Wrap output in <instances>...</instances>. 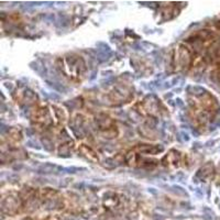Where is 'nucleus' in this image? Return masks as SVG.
Segmentation results:
<instances>
[{
	"mask_svg": "<svg viewBox=\"0 0 220 220\" xmlns=\"http://www.w3.org/2000/svg\"><path fill=\"white\" fill-rule=\"evenodd\" d=\"M63 168L62 166H58V165L52 164V163H45L43 164L41 167L37 170V173L41 174H57L58 172H62L63 173Z\"/></svg>",
	"mask_w": 220,
	"mask_h": 220,
	"instance_id": "1",
	"label": "nucleus"
},
{
	"mask_svg": "<svg viewBox=\"0 0 220 220\" xmlns=\"http://www.w3.org/2000/svg\"><path fill=\"white\" fill-rule=\"evenodd\" d=\"M186 89L187 92L195 95V96H202V95L206 94V89L200 86H187Z\"/></svg>",
	"mask_w": 220,
	"mask_h": 220,
	"instance_id": "2",
	"label": "nucleus"
},
{
	"mask_svg": "<svg viewBox=\"0 0 220 220\" xmlns=\"http://www.w3.org/2000/svg\"><path fill=\"white\" fill-rule=\"evenodd\" d=\"M46 84L49 87H51V88H53L54 90H57V92H64V94H65V92H67V89L62 84H58V83H55V81H46Z\"/></svg>",
	"mask_w": 220,
	"mask_h": 220,
	"instance_id": "3",
	"label": "nucleus"
},
{
	"mask_svg": "<svg viewBox=\"0 0 220 220\" xmlns=\"http://www.w3.org/2000/svg\"><path fill=\"white\" fill-rule=\"evenodd\" d=\"M171 191H173L174 194L176 195H181V196H185V197H188V193H187L183 187L178 186V185H173V186L171 187Z\"/></svg>",
	"mask_w": 220,
	"mask_h": 220,
	"instance_id": "4",
	"label": "nucleus"
},
{
	"mask_svg": "<svg viewBox=\"0 0 220 220\" xmlns=\"http://www.w3.org/2000/svg\"><path fill=\"white\" fill-rule=\"evenodd\" d=\"M79 171H87V168L85 167H75V166H71V167H64L63 173L66 174H76Z\"/></svg>",
	"mask_w": 220,
	"mask_h": 220,
	"instance_id": "5",
	"label": "nucleus"
},
{
	"mask_svg": "<svg viewBox=\"0 0 220 220\" xmlns=\"http://www.w3.org/2000/svg\"><path fill=\"white\" fill-rule=\"evenodd\" d=\"M97 47H98V51L102 53H108V54H111V50H110V46L108 44L104 42H98L97 43Z\"/></svg>",
	"mask_w": 220,
	"mask_h": 220,
	"instance_id": "6",
	"label": "nucleus"
},
{
	"mask_svg": "<svg viewBox=\"0 0 220 220\" xmlns=\"http://www.w3.org/2000/svg\"><path fill=\"white\" fill-rule=\"evenodd\" d=\"M57 22H61V23L58 24L57 26H66L68 24V19L66 18V17H64V16H60Z\"/></svg>",
	"mask_w": 220,
	"mask_h": 220,
	"instance_id": "7",
	"label": "nucleus"
},
{
	"mask_svg": "<svg viewBox=\"0 0 220 220\" xmlns=\"http://www.w3.org/2000/svg\"><path fill=\"white\" fill-rule=\"evenodd\" d=\"M26 147H33V149H37V150L41 149V147H40V145H37V142H34V141H28V142L26 143Z\"/></svg>",
	"mask_w": 220,
	"mask_h": 220,
	"instance_id": "8",
	"label": "nucleus"
},
{
	"mask_svg": "<svg viewBox=\"0 0 220 220\" xmlns=\"http://www.w3.org/2000/svg\"><path fill=\"white\" fill-rule=\"evenodd\" d=\"M43 92V95H45V96H47V97L52 98L53 100H56V101H60V100H61V97L58 96V95H56V94H50V95H47V94H45L44 92Z\"/></svg>",
	"mask_w": 220,
	"mask_h": 220,
	"instance_id": "9",
	"label": "nucleus"
},
{
	"mask_svg": "<svg viewBox=\"0 0 220 220\" xmlns=\"http://www.w3.org/2000/svg\"><path fill=\"white\" fill-rule=\"evenodd\" d=\"M26 136H32L34 134V131H33V129H31V128H26Z\"/></svg>",
	"mask_w": 220,
	"mask_h": 220,
	"instance_id": "10",
	"label": "nucleus"
},
{
	"mask_svg": "<svg viewBox=\"0 0 220 220\" xmlns=\"http://www.w3.org/2000/svg\"><path fill=\"white\" fill-rule=\"evenodd\" d=\"M181 134L183 136V141L185 142H188L189 141V136L187 133H185V132H181Z\"/></svg>",
	"mask_w": 220,
	"mask_h": 220,
	"instance_id": "11",
	"label": "nucleus"
},
{
	"mask_svg": "<svg viewBox=\"0 0 220 220\" xmlns=\"http://www.w3.org/2000/svg\"><path fill=\"white\" fill-rule=\"evenodd\" d=\"M175 101H176V105H177L178 107H184V102H183V100H182V99L177 98V99H176Z\"/></svg>",
	"mask_w": 220,
	"mask_h": 220,
	"instance_id": "12",
	"label": "nucleus"
},
{
	"mask_svg": "<svg viewBox=\"0 0 220 220\" xmlns=\"http://www.w3.org/2000/svg\"><path fill=\"white\" fill-rule=\"evenodd\" d=\"M178 81H179V77H175V78L172 79V81H171V84H172V86H175V85L178 83Z\"/></svg>",
	"mask_w": 220,
	"mask_h": 220,
	"instance_id": "13",
	"label": "nucleus"
},
{
	"mask_svg": "<svg viewBox=\"0 0 220 220\" xmlns=\"http://www.w3.org/2000/svg\"><path fill=\"white\" fill-rule=\"evenodd\" d=\"M62 220H77V219H75V218L72 217V216H64Z\"/></svg>",
	"mask_w": 220,
	"mask_h": 220,
	"instance_id": "14",
	"label": "nucleus"
},
{
	"mask_svg": "<svg viewBox=\"0 0 220 220\" xmlns=\"http://www.w3.org/2000/svg\"><path fill=\"white\" fill-rule=\"evenodd\" d=\"M153 218H154V220H164V218L160 215H154L153 216Z\"/></svg>",
	"mask_w": 220,
	"mask_h": 220,
	"instance_id": "15",
	"label": "nucleus"
},
{
	"mask_svg": "<svg viewBox=\"0 0 220 220\" xmlns=\"http://www.w3.org/2000/svg\"><path fill=\"white\" fill-rule=\"evenodd\" d=\"M195 191H196V194L198 195L199 197H202V191H200V188H196V189H195Z\"/></svg>",
	"mask_w": 220,
	"mask_h": 220,
	"instance_id": "16",
	"label": "nucleus"
},
{
	"mask_svg": "<svg viewBox=\"0 0 220 220\" xmlns=\"http://www.w3.org/2000/svg\"><path fill=\"white\" fill-rule=\"evenodd\" d=\"M149 193H151V194H153V195L157 194V191H155V188H149Z\"/></svg>",
	"mask_w": 220,
	"mask_h": 220,
	"instance_id": "17",
	"label": "nucleus"
},
{
	"mask_svg": "<svg viewBox=\"0 0 220 220\" xmlns=\"http://www.w3.org/2000/svg\"><path fill=\"white\" fill-rule=\"evenodd\" d=\"M6 130H7V127H6L5 124H1V132H2V133H5Z\"/></svg>",
	"mask_w": 220,
	"mask_h": 220,
	"instance_id": "18",
	"label": "nucleus"
},
{
	"mask_svg": "<svg viewBox=\"0 0 220 220\" xmlns=\"http://www.w3.org/2000/svg\"><path fill=\"white\" fill-rule=\"evenodd\" d=\"M6 87H7V88H8V89H12V85H11V84H6Z\"/></svg>",
	"mask_w": 220,
	"mask_h": 220,
	"instance_id": "19",
	"label": "nucleus"
},
{
	"mask_svg": "<svg viewBox=\"0 0 220 220\" xmlns=\"http://www.w3.org/2000/svg\"><path fill=\"white\" fill-rule=\"evenodd\" d=\"M191 132H193V134H194V136H198V133H197V131H196V130H193V131H191Z\"/></svg>",
	"mask_w": 220,
	"mask_h": 220,
	"instance_id": "20",
	"label": "nucleus"
}]
</instances>
